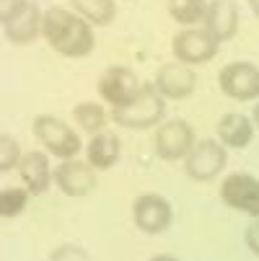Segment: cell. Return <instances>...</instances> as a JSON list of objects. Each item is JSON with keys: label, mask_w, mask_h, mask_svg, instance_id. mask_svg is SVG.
<instances>
[{"label": "cell", "mask_w": 259, "mask_h": 261, "mask_svg": "<svg viewBox=\"0 0 259 261\" xmlns=\"http://www.w3.org/2000/svg\"><path fill=\"white\" fill-rule=\"evenodd\" d=\"M70 6L91 26H109L117 18V3L114 0H70Z\"/></svg>", "instance_id": "ac0fdd59"}, {"label": "cell", "mask_w": 259, "mask_h": 261, "mask_svg": "<svg viewBox=\"0 0 259 261\" xmlns=\"http://www.w3.org/2000/svg\"><path fill=\"white\" fill-rule=\"evenodd\" d=\"M251 119H254V124H256V129H259V103H256L254 111H251Z\"/></svg>", "instance_id": "83f0119b"}, {"label": "cell", "mask_w": 259, "mask_h": 261, "mask_svg": "<svg viewBox=\"0 0 259 261\" xmlns=\"http://www.w3.org/2000/svg\"><path fill=\"white\" fill-rule=\"evenodd\" d=\"M18 176H21V181L31 197H42L55 181V168L50 163V153H44V150L23 153L21 166H18Z\"/></svg>", "instance_id": "5bb4252c"}, {"label": "cell", "mask_w": 259, "mask_h": 261, "mask_svg": "<svg viewBox=\"0 0 259 261\" xmlns=\"http://www.w3.org/2000/svg\"><path fill=\"white\" fill-rule=\"evenodd\" d=\"M197 137L195 129L187 119H166L163 124H158L153 145H156V155L161 161H187V155L192 153Z\"/></svg>", "instance_id": "52a82bcc"}, {"label": "cell", "mask_w": 259, "mask_h": 261, "mask_svg": "<svg viewBox=\"0 0 259 261\" xmlns=\"http://www.w3.org/2000/svg\"><path fill=\"white\" fill-rule=\"evenodd\" d=\"M23 3L26 0H0V21H8V18H13L21 8H23Z\"/></svg>", "instance_id": "d4e9b609"}, {"label": "cell", "mask_w": 259, "mask_h": 261, "mask_svg": "<svg viewBox=\"0 0 259 261\" xmlns=\"http://www.w3.org/2000/svg\"><path fill=\"white\" fill-rule=\"evenodd\" d=\"M96 88H99V96L104 103H109L112 109H122L140 96L143 81L137 78L135 70H130L125 65H112V67L101 70Z\"/></svg>", "instance_id": "5b68a950"}, {"label": "cell", "mask_w": 259, "mask_h": 261, "mask_svg": "<svg viewBox=\"0 0 259 261\" xmlns=\"http://www.w3.org/2000/svg\"><path fill=\"white\" fill-rule=\"evenodd\" d=\"M218 86L233 101L259 98V67L254 62H228L218 72Z\"/></svg>", "instance_id": "30bf717a"}, {"label": "cell", "mask_w": 259, "mask_h": 261, "mask_svg": "<svg viewBox=\"0 0 259 261\" xmlns=\"http://www.w3.org/2000/svg\"><path fill=\"white\" fill-rule=\"evenodd\" d=\"M220 202L251 220L259 217V178L241 171L228 173L220 181Z\"/></svg>", "instance_id": "ba28073f"}, {"label": "cell", "mask_w": 259, "mask_h": 261, "mask_svg": "<svg viewBox=\"0 0 259 261\" xmlns=\"http://www.w3.org/2000/svg\"><path fill=\"white\" fill-rule=\"evenodd\" d=\"M29 189L26 186H3L0 189V215L3 217H18L29 207Z\"/></svg>", "instance_id": "44dd1931"}, {"label": "cell", "mask_w": 259, "mask_h": 261, "mask_svg": "<svg viewBox=\"0 0 259 261\" xmlns=\"http://www.w3.org/2000/svg\"><path fill=\"white\" fill-rule=\"evenodd\" d=\"M31 129H34V137L39 140V145L44 147V153L55 155L57 161H73V158H78L81 150H86V147L81 145L78 132L67 122H62L52 114L34 117Z\"/></svg>", "instance_id": "3957f363"}, {"label": "cell", "mask_w": 259, "mask_h": 261, "mask_svg": "<svg viewBox=\"0 0 259 261\" xmlns=\"http://www.w3.org/2000/svg\"><path fill=\"white\" fill-rule=\"evenodd\" d=\"M228 163V147L220 142V140H213V137H202L195 142L192 153L184 161V171L192 181H213L220 176V171L226 168Z\"/></svg>", "instance_id": "8992f818"}, {"label": "cell", "mask_w": 259, "mask_h": 261, "mask_svg": "<svg viewBox=\"0 0 259 261\" xmlns=\"http://www.w3.org/2000/svg\"><path fill=\"white\" fill-rule=\"evenodd\" d=\"M55 186L65 197H88L96 189V168L88 161H60L55 166Z\"/></svg>", "instance_id": "7c38bea8"}, {"label": "cell", "mask_w": 259, "mask_h": 261, "mask_svg": "<svg viewBox=\"0 0 259 261\" xmlns=\"http://www.w3.org/2000/svg\"><path fill=\"white\" fill-rule=\"evenodd\" d=\"M148 261H179L176 256H171V253H156V256H151Z\"/></svg>", "instance_id": "484cf974"}, {"label": "cell", "mask_w": 259, "mask_h": 261, "mask_svg": "<svg viewBox=\"0 0 259 261\" xmlns=\"http://www.w3.org/2000/svg\"><path fill=\"white\" fill-rule=\"evenodd\" d=\"M42 23H44V11H39L36 0H26L23 8L3 23L6 39L16 47H26L36 36H42Z\"/></svg>", "instance_id": "4fadbf2b"}, {"label": "cell", "mask_w": 259, "mask_h": 261, "mask_svg": "<svg viewBox=\"0 0 259 261\" xmlns=\"http://www.w3.org/2000/svg\"><path fill=\"white\" fill-rule=\"evenodd\" d=\"M42 36L50 44V49H55L62 57H88L96 47V36H93V26L81 18L73 8H62V6H52L44 11V23H42Z\"/></svg>", "instance_id": "6da1fadb"}, {"label": "cell", "mask_w": 259, "mask_h": 261, "mask_svg": "<svg viewBox=\"0 0 259 261\" xmlns=\"http://www.w3.org/2000/svg\"><path fill=\"white\" fill-rule=\"evenodd\" d=\"M132 222L145 236H161L174 222V207L161 194H153V192L140 194L132 202Z\"/></svg>", "instance_id": "9c48e42d"}, {"label": "cell", "mask_w": 259, "mask_h": 261, "mask_svg": "<svg viewBox=\"0 0 259 261\" xmlns=\"http://www.w3.org/2000/svg\"><path fill=\"white\" fill-rule=\"evenodd\" d=\"M156 91L166 98V101H181V98H190L197 88V72L184 65V62H163L153 78Z\"/></svg>", "instance_id": "8fae6325"}, {"label": "cell", "mask_w": 259, "mask_h": 261, "mask_svg": "<svg viewBox=\"0 0 259 261\" xmlns=\"http://www.w3.org/2000/svg\"><path fill=\"white\" fill-rule=\"evenodd\" d=\"M21 147H18V142H16V137H11L8 132H3L0 135V171L3 173H8V171H13V168H18L21 166Z\"/></svg>", "instance_id": "7402d4cb"}, {"label": "cell", "mask_w": 259, "mask_h": 261, "mask_svg": "<svg viewBox=\"0 0 259 261\" xmlns=\"http://www.w3.org/2000/svg\"><path fill=\"white\" fill-rule=\"evenodd\" d=\"M207 6H210V0H166L169 16L176 23H181L184 29H192L197 23H205Z\"/></svg>", "instance_id": "ffe728a7"}, {"label": "cell", "mask_w": 259, "mask_h": 261, "mask_svg": "<svg viewBox=\"0 0 259 261\" xmlns=\"http://www.w3.org/2000/svg\"><path fill=\"white\" fill-rule=\"evenodd\" d=\"M205 29L223 44L233 39L239 31V6L236 0H210L207 16H205Z\"/></svg>", "instance_id": "9a60e30c"}, {"label": "cell", "mask_w": 259, "mask_h": 261, "mask_svg": "<svg viewBox=\"0 0 259 261\" xmlns=\"http://www.w3.org/2000/svg\"><path fill=\"white\" fill-rule=\"evenodd\" d=\"M220 49V42L205 29V26H192V29H179L171 39V52L176 62L184 65H205L210 62Z\"/></svg>", "instance_id": "277c9868"}, {"label": "cell", "mask_w": 259, "mask_h": 261, "mask_svg": "<svg viewBox=\"0 0 259 261\" xmlns=\"http://www.w3.org/2000/svg\"><path fill=\"white\" fill-rule=\"evenodd\" d=\"M50 261H93V258H91V253H88L83 246L65 243V246H57V248L50 253Z\"/></svg>", "instance_id": "603a6c76"}, {"label": "cell", "mask_w": 259, "mask_h": 261, "mask_svg": "<svg viewBox=\"0 0 259 261\" xmlns=\"http://www.w3.org/2000/svg\"><path fill=\"white\" fill-rule=\"evenodd\" d=\"M122 155V142L112 129H104L99 135H93L86 145V161L96 168V171H109L114 168V163Z\"/></svg>", "instance_id": "e0dca14e"}, {"label": "cell", "mask_w": 259, "mask_h": 261, "mask_svg": "<svg viewBox=\"0 0 259 261\" xmlns=\"http://www.w3.org/2000/svg\"><path fill=\"white\" fill-rule=\"evenodd\" d=\"M166 114V98L156 91L153 83H143V91L140 96L122 106V109H112V122L117 127H125V129H151V127H158L163 124Z\"/></svg>", "instance_id": "7a4b0ae2"}, {"label": "cell", "mask_w": 259, "mask_h": 261, "mask_svg": "<svg viewBox=\"0 0 259 261\" xmlns=\"http://www.w3.org/2000/svg\"><path fill=\"white\" fill-rule=\"evenodd\" d=\"M254 129H256L254 119L241 114V111H226L215 124L218 140L226 147H233V150H244V147L254 140Z\"/></svg>", "instance_id": "2e32d148"}, {"label": "cell", "mask_w": 259, "mask_h": 261, "mask_svg": "<svg viewBox=\"0 0 259 261\" xmlns=\"http://www.w3.org/2000/svg\"><path fill=\"white\" fill-rule=\"evenodd\" d=\"M109 119H112V117H109L104 111V106L96 103V101H81V103L73 106V122H76L83 132H88L91 137L104 132Z\"/></svg>", "instance_id": "d6986e66"}, {"label": "cell", "mask_w": 259, "mask_h": 261, "mask_svg": "<svg viewBox=\"0 0 259 261\" xmlns=\"http://www.w3.org/2000/svg\"><path fill=\"white\" fill-rule=\"evenodd\" d=\"M246 3H249V8H251V13L259 18V0H246Z\"/></svg>", "instance_id": "4316f807"}, {"label": "cell", "mask_w": 259, "mask_h": 261, "mask_svg": "<svg viewBox=\"0 0 259 261\" xmlns=\"http://www.w3.org/2000/svg\"><path fill=\"white\" fill-rule=\"evenodd\" d=\"M244 243L246 248L259 258V217H254L249 225H246V233H244Z\"/></svg>", "instance_id": "cb8c5ba5"}]
</instances>
